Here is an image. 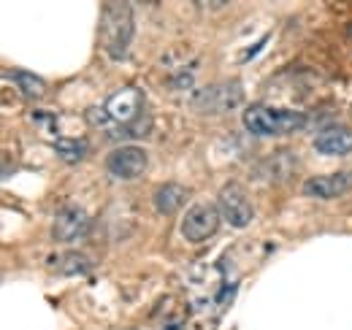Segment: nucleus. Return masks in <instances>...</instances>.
Returning <instances> with one entry per match:
<instances>
[{
  "label": "nucleus",
  "instance_id": "10",
  "mask_svg": "<svg viewBox=\"0 0 352 330\" xmlns=\"http://www.w3.org/2000/svg\"><path fill=\"white\" fill-rule=\"evenodd\" d=\"M352 190V173H325V176H314L304 184V195L309 198H342Z\"/></svg>",
  "mask_w": 352,
  "mask_h": 330
},
{
  "label": "nucleus",
  "instance_id": "1",
  "mask_svg": "<svg viewBox=\"0 0 352 330\" xmlns=\"http://www.w3.org/2000/svg\"><path fill=\"white\" fill-rule=\"evenodd\" d=\"M103 106L111 117V130H109L111 138H138V135L149 133L152 120L146 114V103H144L141 89L122 87V89L111 92Z\"/></svg>",
  "mask_w": 352,
  "mask_h": 330
},
{
  "label": "nucleus",
  "instance_id": "7",
  "mask_svg": "<svg viewBox=\"0 0 352 330\" xmlns=\"http://www.w3.org/2000/svg\"><path fill=\"white\" fill-rule=\"evenodd\" d=\"M217 208H220L222 219L230 225V228H247L252 222V201L247 198V192L236 184V182H228L217 195Z\"/></svg>",
  "mask_w": 352,
  "mask_h": 330
},
{
  "label": "nucleus",
  "instance_id": "5",
  "mask_svg": "<svg viewBox=\"0 0 352 330\" xmlns=\"http://www.w3.org/2000/svg\"><path fill=\"white\" fill-rule=\"evenodd\" d=\"M92 230V219L82 206L76 204H65L54 214V225H52V239L60 244H76L82 239H87Z\"/></svg>",
  "mask_w": 352,
  "mask_h": 330
},
{
  "label": "nucleus",
  "instance_id": "3",
  "mask_svg": "<svg viewBox=\"0 0 352 330\" xmlns=\"http://www.w3.org/2000/svg\"><path fill=\"white\" fill-rule=\"evenodd\" d=\"M309 124V117L304 111L293 109H279V106H265L255 103L244 111V127L258 135V138H276V135H290L296 130H304Z\"/></svg>",
  "mask_w": 352,
  "mask_h": 330
},
{
  "label": "nucleus",
  "instance_id": "13",
  "mask_svg": "<svg viewBox=\"0 0 352 330\" xmlns=\"http://www.w3.org/2000/svg\"><path fill=\"white\" fill-rule=\"evenodd\" d=\"M52 265L63 276H85V274L92 271V263H89L85 254H79V252H68V254L52 260Z\"/></svg>",
  "mask_w": 352,
  "mask_h": 330
},
{
  "label": "nucleus",
  "instance_id": "4",
  "mask_svg": "<svg viewBox=\"0 0 352 330\" xmlns=\"http://www.w3.org/2000/svg\"><path fill=\"white\" fill-rule=\"evenodd\" d=\"M244 103V87L239 79H230V82H217L209 84L204 89H198L192 98H190V106L198 111V114H228L233 109H239Z\"/></svg>",
  "mask_w": 352,
  "mask_h": 330
},
{
  "label": "nucleus",
  "instance_id": "12",
  "mask_svg": "<svg viewBox=\"0 0 352 330\" xmlns=\"http://www.w3.org/2000/svg\"><path fill=\"white\" fill-rule=\"evenodd\" d=\"M187 187H182V184H160L157 190H155V195H152V204H155V211L157 214H163V217H171L176 214L179 208L187 204Z\"/></svg>",
  "mask_w": 352,
  "mask_h": 330
},
{
  "label": "nucleus",
  "instance_id": "9",
  "mask_svg": "<svg viewBox=\"0 0 352 330\" xmlns=\"http://www.w3.org/2000/svg\"><path fill=\"white\" fill-rule=\"evenodd\" d=\"M296 170H298V157L290 149H279V152L268 155L265 160H261V165L255 168V176L263 179L265 184H282Z\"/></svg>",
  "mask_w": 352,
  "mask_h": 330
},
{
  "label": "nucleus",
  "instance_id": "16",
  "mask_svg": "<svg viewBox=\"0 0 352 330\" xmlns=\"http://www.w3.org/2000/svg\"><path fill=\"white\" fill-rule=\"evenodd\" d=\"M87 122L92 124V127H100V130H111V117H109V111H106V106H92V109H87Z\"/></svg>",
  "mask_w": 352,
  "mask_h": 330
},
{
  "label": "nucleus",
  "instance_id": "6",
  "mask_svg": "<svg viewBox=\"0 0 352 330\" xmlns=\"http://www.w3.org/2000/svg\"><path fill=\"white\" fill-rule=\"evenodd\" d=\"M220 208L217 204H201V206H192L184 219H182V236L190 241V244H201V241H209L217 230H220Z\"/></svg>",
  "mask_w": 352,
  "mask_h": 330
},
{
  "label": "nucleus",
  "instance_id": "2",
  "mask_svg": "<svg viewBox=\"0 0 352 330\" xmlns=\"http://www.w3.org/2000/svg\"><path fill=\"white\" fill-rule=\"evenodd\" d=\"M98 33H100V46L109 52V57L122 60L128 46L133 43V33H135L131 3H103Z\"/></svg>",
  "mask_w": 352,
  "mask_h": 330
},
{
  "label": "nucleus",
  "instance_id": "11",
  "mask_svg": "<svg viewBox=\"0 0 352 330\" xmlns=\"http://www.w3.org/2000/svg\"><path fill=\"white\" fill-rule=\"evenodd\" d=\"M314 149L320 155H333V157H342V155H350L352 152V130L344 124H328L325 130H320L314 135Z\"/></svg>",
  "mask_w": 352,
  "mask_h": 330
},
{
  "label": "nucleus",
  "instance_id": "15",
  "mask_svg": "<svg viewBox=\"0 0 352 330\" xmlns=\"http://www.w3.org/2000/svg\"><path fill=\"white\" fill-rule=\"evenodd\" d=\"M54 149H57V155H60L65 163L74 165V163H79V160H85L89 146L85 138H57V141H54Z\"/></svg>",
  "mask_w": 352,
  "mask_h": 330
},
{
  "label": "nucleus",
  "instance_id": "14",
  "mask_svg": "<svg viewBox=\"0 0 352 330\" xmlns=\"http://www.w3.org/2000/svg\"><path fill=\"white\" fill-rule=\"evenodd\" d=\"M8 79L16 84V87L22 89V95L30 98V100H38L46 92L44 79L36 76V74H28V71H8Z\"/></svg>",
  "mask_w": 352,
  "mask_h": 330
},
{
  "label": "nucleus",
  "instance_id": "8",
  "mask_svg": "<svg viewBox=\"0 0 352 330\" xmlns=\"http://www.w3.org/2000/svg\"><path fill=\"white\" fill-rule=\"evenodd\" d=\"M149 165V157L141 146H117L106 155V170L114 179H138Z\"/></svg>",
  "mask_w": 352,
  "mask_h": 330
}]
</instances>
